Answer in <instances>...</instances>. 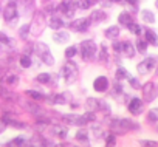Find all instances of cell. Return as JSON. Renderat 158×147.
I'll use <instances>...</instances> for the list:
<instances>
[{"instance_id":"1","label":"cell","mask_w":158,"mask_h":147,"mask_svg":"<svg viewBox=\"0 0 158 147\" xmlns=\"http://www.w3.org/2000/svg\"><path fill=\"white\" fill-rule=\"evenodd\" d=\"M79 47V54H81L84 62H93L98 59V51H99V43L93 39H84L81 40Z\"/></svg>"},{"instance_id":"2","label":"cell","mask_w":158,"mask_h":147,"mask_svg":"<svg viewBox=\"0 0 158 147\" xmlns=\"http://www.w3.org/2000/svg\"><path fill=\"white\" fill-rule=\"evenodd\" d=\"M79 76V67L73 59H67L60 67V78L64 79L65 85H71L77 81Z\"/></svg>"},{"instance_id":"3","label":"cell","mask_w":158,"mask_h":147,"mask_svg":"<svg viewBox=\"0 0 158 147\" xmlns=\"http://www.w3.org/2000/svg\"><path fill=\"white\" fill-rule=\"evenodd\" d=\"M34 53H36V56L40 59V62H42L44 65L53 67V65L56 63V59H54V56H53L50 47H48L45 42H36V43H34Z\"/></svg>"},{"instance_id":"4","label":"cell","mask_w":158,"mask_h":147,"mask_svg":"<svg viewBox=\"0 0 158 147\" xmlns=\"http://www.w3.org/2000/svg\"><path fill=\"white\" fill-rule=\"evenodd\" d=\"M156 65H158V56H147L146 54V57L136 63V73L139 76H147L156 68Z\"/></svg>"},{"instance_id":"5","label":"cell","mask_w":158,"mask_h":147,"mask_svg":"<svg viewBox=\"0 0 158 147\" xmlns=\"http://www.w3.org/2000/svg\"><path fill=\"white\" fill-rule=\"evenodd\" d=\"M76 11H77V0H60L56 5V13L68 19H73Z\"/></svg>"},{"instance_id":"6","label":"cell","mask_w":158,"mask_h":147,"mask_svg":"<svg viewBox=\"0 0 158 147\" xmlns=\"http://www.w3.org/2000/svg\"><path fill=\"white\" fill-rule=\"evenodd\" d=\"M92 20L89 16L85 17H77V19H73L70 23H68V30L71 33H77V34H82V33H87L92 27Z\"/></svg>"},{"instance_id":"7","label":"cell","mask_w":158,"mask_h":147,"mask_svg":"<svg viewBox=\"0 0 158 147\" xmlns=\"http://www.w3.org/2000/svg\"><path fill=\"white\" fill-rule=\"evenodd\" d=\"M19 19V2L17 0H8L3 8V20L6 23H13Z\"/></svg>"},{"instance_id":"8","label":"cell","mask_w":158,"mask_h":147,"mask_svg":"<svg viewBox=\"0 0 158 147\" xmlns=\"http://www.w3.org/2000/svg\"><path fill=\"white\" fill-rule=\"evenodd\" d=\"M141 92H143V101L150 104L158 98V85L153 81H149L146 84L141 85Z\"/></svg>"},{"instance_id":"9","label":"cell","mask_w":158,"mask_h":147,"mask_svg":"<svg viewBox=\"0 0 158 147\" xmlns=\"http://www.w3.org/2000/svg\"><path fill=\"white\" fill-rule=\"evenodd\" d=\"M64 122H67L68 125H74V127H82L87 125L89 121L85 118V115H77V113H65L60 116Z\"/></svg>"},{"instance_id":"10","label":"cell","mask_w":158,"mask_h":147,"mask_svg":"<svg viewBox=\"0 0 158 147\" xmlns=\"http://www.w3.org/2000/svg\"><path fill=\"white\" fill-rule=\"evenodd\" d=\"M126 105H127L129 113L133 115V116H139V115L143 113V110H144V101H143L139 96H132V98H129V101L126 102Z\"/></svg>"},{"instance_id":"11","label":"cell","mask_w":158,"mask_h":147,"mask_svg":"<svg viewBox=\"0 0 158 147\" xmlns=\"http://www.w3.org/2000/svg\"><path fill=\"white\" fill-rule=\"evenodd\" d=\"M92 88H93L96 93H106V92H109V88H110V81H109V78L104 76V75L96 76V78L93 79Z\"/></svg>"},{"instance_id":"12","label":"cell","mask_w":158,"mask_h":147,"mask_svg":"<svg viewBox=\"0 0 158 147\" xmlns=\"http://www.w3.org/2000/svg\"><path fill=\"white\" fill-rule=\"evenodd\" d=\"M89 17H90L93 25H99V23H102V22H106L109 19V14H107V11L104 8H92Z\"/></svg>"},{"instance_id":"13","label":"cell","mask_w":158,"mask_h":147,"mask_svg":"<svg viewBox=\"0 0 158 147\" xmlns=\"http://www.w3.org/2000/svg\"><path fill=\"white\" fill-rule=\"evenodd\" d=\"M47 27L50 30H53V31H59V30H64L67 27V23H65V20H64V17L60 14H53V16L48 17Z\"/></svg>"},{"instance_id":"14","label":"cell","mask_w":158,"mask_h":147,"mask_svg":"<svg viewBox=\"0 0 158 147\" xmlns=\"http://www.w3.org/2000/svg\"><path fill=\"white\" fill-rule=\"evenodd\" d=\"M109 132L115 133L116 136H118V135H126V133H127L126 127H124L123 122H121V118H112V119L109 121Z\"/></svg>"},{"instance_id":"15","label":"cell","mask_w":158,"mask_h":147,"mask_svg":"<svg viewBox=\"0 0 158 147\" xmlns=\"http://www.w3.org/2000/svg\"><path fill=\"white\" fill-rule=\"evenodd\" d=\"M121 56L124 59H133L136 56V48L135 43L130 40H123V50H121Z\"/></svg>"},{"instance_id":"16","label":"cell","mask_w":158,"mask_h":147,"mask_svg":"<svg viewBox=\"0 0 158 147\" xmlns=\"http://www.w3.org/2000/svg\"><path fill=\"white\" fill-rule=\"evenodd\" d=\"M143 37H144V40L149 43V47L158 48V33H156L155 30H152V28H144Z\"/></svg>"},{"instance_id":"17","label":"cell","mask_w":158,"mask_h":147,"mask_svg":"<svg viewBox=\"0 0 158 147\" xmlns=\"http://www.w3.org/2000/svg\"><path fill=\"white\" fill-rule=\"evenodd\" d=\"M116 20H118V25H119L121 28H127V27L133 22V14H132L130 11H127V10L119 11L118 16H116Z\"/></svg>"},{"instance_id":"18","label":"cell","mask_w":158,"mask_h":147,"mask_svg":"<svg viewBox=\"0 0 158 147\" xmlns=\"http://www.w3.org/2000/svg\"><path fill=\"white\" fill-rule=\"evenodd\" d=\"M139 19H141V22L143 23H146V25H153L155 22H156V16H155V13L152 11V10H149V8H143V10H139Z\"/></svg>"},{"instance_id":"19","label":"cell","mask_w":158,"mask_h":147,"mask_svg":"<svg viewBox=\"0 0 158 147\" xmlns=\"http://www.w3.org/2000/svg\"><path fill=\"white\" fill-rule=\"evenodd\" d=\"M51 39H53V42L57 43V45H65V43L70 42L71 36H70L68 31H65V30H59V31H54V33H53Z\"/></svg>"},{"instance_id":"20","label":"cell","mask_w":158,"mask_h":147,"mask_svg":"<svg viewBox=\"0 0 158 147\" xmlns=\"http://www.w3.org/2000/svg\"><path fill=\"white\" fill-rule=\"evenodd\" d=\"M102 34H104V37H106L107 40H115V39H118L119 34H121V27H119V25H109V27L102 31Z\"/></svg>"},{"instance_id":"21","label":"cell","mask_w":158,"mask_h":147,"mask_svg":"<svg viewBox=\"0 0 158 147\" xmlns=\"http://www.w3.org/2000/svg\"><path fill=\"white\" fill-rule=\"evenodd\" d=\"M74 139L81 144H89L90 142V132L84 127H79L74 133Z\"/></svg>"},{"instance_id":"22","label":"cell","mask_w":158,"mask_h":147,"mask_svg":"<svg viewBox=\"0 0 158 147\" xmlns=\"http://www.w3.org/2000/svg\"><path fill=\"white\" fill-rule=\"evenodd\" d=\"M51 133L57 138V139H65L68 136V127L64 124H54L51 127Z\"/></svg>"},{"instance_id":"23","label":"cell","mask_w":158,"mask_h":147,"mask_svg":"<svg viewBox=\"0 0 158 147\" xmlns=\"http://www.w3.org/2000/svg\"><path fill=\"white\" fill-rule=\"evenodd\" d=\"M99 62L102 63H107L110 60V53H109V47H107V42H101L99 43V51H98V59Z\"/></svg>"},{"instance_id":"24","label":"cell","mask_w":158,"mask_h":147,"mask_svg":"<svg viewBox=\"0 0 158 147\" xmlns=\"http://www.w3.org/2000/svg\"><path fill=\"white\" fill-rule=\"evenodd\" d=\"M101 102H102L101 98H89L85 101V108L92 112H101Z\"/></svg>"},{"instance_id":"25","label":"cell","mask_w":158,"mask_h":147,"mask_svg":"<svg viewBox=\"0 0 158 147\" xmlns=\"http://www.w3.org/2000/svg\"><path fill=\"white\" fill-rule=\"evenodd\" d=\"M133 43H135L136 53H139V54H144V56L147 54V50H149V43H147V42L144 40V37H139V36H138V37L135 39V42H133Z\"/></svg>"},{"instance_id":"26","label":"cell","mask_w":158,"mask_h":147,"mask_svg":"<svg viewBox=\"0 0 158 147\" xmlns=\"http://www.w3.org/2000/svg\"><path fill=\"white\" fill-rule=\"evenodd\" d=\"M129 76H130V73H129L124 67L118 65V68H116V71H115V79L123 82V81H127V79H129Z\"/></svg>"},{"instance_id":"27","label":"cell","mask_w":158,"mask_h":147,"mask_svg":"<svg viewBox=\"0 0 158 147\" xmlns=\"http://www.w3.org/2000/svg\"><path fill=\"white\" fill-rule=\"evenodd\" d=\"M77 54H79V47H77V45H68V47L64 50L65 59H74Z\"/></svg>"},{"instance_id":"28","label":"cell","mask_w":158,"mask_h":147,"mask_svg":"<svg viewBox=\"0 0 158 147\" xmlns=\"http://www.w3.org/2000/svg\"><path fill=\"white\" fill-rule=\"evenodd\" d=\"M127 30H129V33H130V34H133L135 37L141 36V34H143V31H144V28H143L138 22H135V20H133V22H132V23L127 27Z\"/></svg>"},{"instance_id":"29","label":"cell","mask_w":158,"mask_h":147,"mask_svg":"<svg viewBox=\"0 0 158 147\" xmlns=\"http://www.w3.org/2000/svg\"><path fill=\"white\" fill-rule=\"evenodd\" d=\"M19 63H20L22 68H31V67H33V57H31V54H27V53L20 54Z\"/></svg>"},{"instance_id":"30","label":"cell","mask_w":158,"mask_h":147,"mask_svg":"<svg viewBox=\"0 0 158 147\" xmlns=\"http://www.w3.org/2000/svg\"><path fill=\"white\" fill-rule=\"evenodd\" d=\"M121 122H123V125L126 127V130H127V132H130V130H139V124H138L136 121H133V119L121 118Z\"/></svg>"},{"instance_id":"31","label":"cell","mask_w":158,"mask_h":147,"mask_svg":"<svg viewBox=\"0 0 158 147\" xmlns=\"http://www.w3.org/2000/svg\"><path fill=\"white\" fill-rule=\"evenodd\" d=\"M53 81V75L51 73H39V75L36 76V82L42 84V85H47Z\"/></svg>"},{"instance_id":"32","label":"cell","mask_w":158,"mask_h":147,"mask_svg":"<svg viewBox=\"0 0 158 147\" xmlns=\"http://www.w3.org/2000/svg\"><path fill=\"white\" fill-rule=\"evenodd\" d=\"M25 95L27 96H30L33 101H42V99H45V93H42V92H37V90H25Z\"/></svg>"},{"instance_id":"33","label":"cell","mask_w":158,"mask_h":147,"mask_svg":"<svg viewBox=\"0 0 158 147\" xmlns=\"http://www.w3.org/2000/svg\"><path fill=\"white\" fill-rule=\"evenodd\" d=\"M30 33H31V25H30V23L20 25V28H19V37H20V39L27 40L28 36H30Z\"/></svg>"},{"instance_id":"34","label":"cell","mask_w":158,"mask_h":147,"mask_svg":"<svg viewBox=\"0 0 158 147\" xmlns=\"http://www.w3.org/2000/svg\"><path fill=\"white\" fill-rule=\"evenodd\" d=\"M110 48H112V51H113L116 56H121V50H123V40H119V39H115V40H112V45H110Z\"/></svg>"},{"instance_id":"35","label":"cell","mask_w":158,"mask_h":147,"mask_svg":"<svg viewBox=\"0 0 158 147\" xmlns=\"http://www.w3.org/2000/svg\"><path fill=\"white\" fill-rule=\"evenodd\" d=\"M27 142H28L27 136H23V135H19V136H16L14 139L8 141L6 144H8V145H23V144H27Z\"/></svg>"},{"instance_id":"36","label":"cell","mask_w":158,"mask_h":147,"mask_svg":"<svg viewBox=\"0 0 158 147\" xmlns=\"http://www.w3.org/2000/svg\"><path fill=\"white\" fill-rule=\"evenodd\" d=\"M90 130H92V133H93V136H95L96 139L104 138V129H102V125H96V124H93V125L90 127Z\"/></svg>"},{"instance_id":"37","label":"cell","mask_w":158,"mask_h":147,"mask_svg":"<svg viewBox=\"0 0 158 147\" xmlns=\"http://www.w3.org/2000/svg\"><path fill=\"white\" fill-rule=\"evenodd\" d=\"M123 82L121 81H116L115 79V84H113V90H112V95L113 96H118V95H123Z\"/></svg>"},{"instance_id":"38","label":"cell","mask_w":158,"mask_h":147,"mask_svg":"<svg viewBox=\"0 0 158 147\" xmlns=\"http://www.w3.org/2000/svg\"><path fill=\"white\" fill-rule=\"evenodd\" d=\"M104 142L107 144V145H115L116 144V135L115 133H109V135H104Z\"/></svg>"},{"instance_id":"39","label":"cell","mask_w":158,"mask_h":147,"mask_svg":"<svg viewBox=\"0 0 158 147\" xmlns=\"http://www.w3.org/2000/svg\"><path fill=\"white\" fill-rule=\"evenodd\" d=\"M13 43V40H11V37L8 36V34H5L3 31H0V45H11Z\"/></svg>"},{"instance_id":"40","label":"cell","mask_w":158,"mask_h":147,"mask_svg":"<svg viewBox=\"0 0 158 147\" xmlns=\"http://www.w3.org/2000/svg\"><path fill=\"white\" fill-rule=\"evenodd\" d=\"M5 82L10 84V85H16L19 82V76L17 75H13V73H11V75H6L5 76Z\"/></svg>"},{"instance_id":"41","label":"cell","mask_w":158,"mask_h":147,"mask_svg":"<svg viewBox=\"0 0 158 147\" xmlns=\"http://www.w3.org/2000/svg\"><path fill=\"white\" fill-rule=\"evenodd\" d=\"M8 125H11V127H14V129H20V130L27 129V124H25V122H22V121H16L14 118L8 122Z\"/></svg>"},{"instance_id":"42","label":"cell","mask_w":158,"mask_h":147,"mask_svg":"<svg viewBox=\"0 0 158 147\" xmlns=\"http://www.w3.org/2000/svg\"><path fill=\"white\" fill-rule=\"evenodd\" d=\"M129 84H130V87L133 88V90H141V84H139V81H138V78H132V76H129Z\"/></svg>"},{"instance_id":"43","label":"cell","mask_w":158,"mask_h":147,"mask_svg":"<svg viewBox=\"0 0 158 147\" xmlns=\"http://www.w3.org/2000/svg\"><path fill=\"white\" fill-rule=\"evenodd\" d=\"M34 3H36V0H20V5L27 10V11H31L34 8Z\"/></svg>"},{"instance_id":"44","label":"cell","mask_w":158,"mask_h":147,"mask_svg":"<svg viewBox=\"0 0 158 147\" xmlns=\"http://www.w3.org/2000/svg\"><path fill=\"white\" fill-rule=\"evenodd\" d=\"M147 121L149 122H158V116H156V113H155L153 108L147 112Z\"/></svg>"},{"instance_id":"45","label":"cell","mask_w":158,"mask_h":147,"mask_svg":"<svg viewBox=\"0 0 158 147\" xmlns=\"http://www.w3.org/2000/svg\"><path fill=\"white\" fill-rule=\"evenodd\" d=\"M139 144H141V145H147V147H156V145H158V141H152V139H139Z\"/></svg>"},{"instance_id":"46","label":"cell","mask_w":158,"mask_h":147,"mask_svg":"<svg viewBox=\"0 0 158 147\" xmlns=\"http://www.w3.org/2000/svg\"><path fill=\"white\" fill-rule=\"evenodd\" d=\"M99 5H101V8H112L113 5H115V0H99Z\"/></svg>"},{"instance_id":"47","label":"cell","mask_w":158,"mask_h":147,"mask_svg":"<svg viewBox=\"0 0 158 147\" xmlns=\"http://www.w3.org/2000/svg\"><path fill=\"white\" fill-rule=\"evenodd\" d=\"M5 129H6V122H5L3 119H0V135L5 132Z\"/></svg>"},{"instance_id":"48","label":"cell","mask_w":158,"mask_h":147,"mask_svg":"<svg viewBox=\"0 0 158 147\" xmlns=\"http://www.w3.org/2000/svg\"><path fill=\"white\" fill-rule=\"evenodd\" d=\"M79 107V104H76V102H70V108H73V110H76Z\"/></svg>"},{"instance_id":"49","label":"cell","mask_w":158,"mask_h":147,"mask_svg":"<svg viewBox=\"0 0 158 147\" xmlns=\"http://www.w3.org/2000/svg\"><path fill=\"white\" fill-rule=\"evenodd\" d=\"M155 8L158 10V0H155Z\"/></svg>"},{"instance_id":"50","label":"cell","mask_w":158,"mask_h":147,"mask_svg":"<svg viewBox=\"0 0 158 147\" xmlns=\"http://www.w3.org/2000/svg\"><path fill=\"white\" fill-rule=\"evenodd\" d=\"M153 110H155V113H156V116H158V107H155Z\"/></svg>"},{"instance_id":"51","label":"cell","mask_w":158,"mask_h":147,"mask_svg":"<svg viewBox=\"0 0 158 147\" xmlns=\"http://www.w3.org/2000/svg\"><path fill=\"white\" fill-rule=\"evenodd\" d=\"M42 2H44V3H48V2H51V0H42Z\"/></svg>"},{"instance_id":"52","label":"cell","mask_w":158,"mask_h":147,"mask_svg":"<svg viewBox=\"0 0 158 147\" xmlns=\"http://www.w3.org/2000/svg\"><path fill=\"white\" fill-rule=\"evenodd\" d=\"M155 73H156V76H158V65H156V68H155Z\"/></svg>"}]
</instances>
